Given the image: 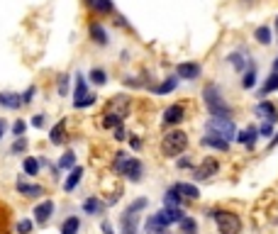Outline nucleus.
I'll use <instances>...</instances> for the list:
<instances>
[{
	"label": "nucleus",
	"instance_id": "1",
	"mask_svg": "<svg viewBox=\"0 0 278 234\" xmlns=\"http://www.w3.org/2000/svg\"><path fill=\"white\" fill-rule=\"evenodd\" d=\"M203 103L212 117H229V115H232V108L227 105L222 90H220V86H215V83H210V86L203 88Z\"/></svg>",
	"mask_w": 278,
	"mask_h": 234
},
{
	"label": "nucleus",
	"instance_id": "2",
	"mask_svg": "<svg viewBox=\"0 0 278 234\" xmlns=\"http://www.w3.org/2000/svg\"><path fill=\"white\" fill-rule=\"evenodd\" d=\"M112 166H115V171H117L120 176H125L127 180H134V183L142 180V173H144L142 161L134 159V156H130V154H125V151H117V154H115Z\"/></svg>",
	"mask_w": 278,
	"mask_h": 234
},
{
	"label": "nucleus",
	"instance_id": "3",
	"mask_svg": "<svg viewBox=\"0 0 278 234\" xmlns=\"http://www.w3.org/2000/svg\"><path fill=\"white\" fill-rule=\"evenodd\" d=\"M210 217L217 222V232L220 234H239L241 232V219H239V215H234L232 210H215Z\"/></svg>",
	"mask_w": 278,
	"mask_h": 234
},
{
	"label": "nucleus",
	"instance_id": "4",
	"mask_svg": "<svg viewBox=\"0 0 278 234\" xmlns=\"http://www.w3.org/2000/svg\"><path fill=\"white\" fill-rule=\"evenodd\" d=\"M185 146H188V134L181 132V129L168 132V134H164V139H161V151H164L166 156H171V159L178 156Z\"/></svg>",
	"mask_w": 278,
	"mask_h": 234
},
{
	"label": "nucleus",
	"instance_id": "5",
	"mask_svg": "<svg viewBox=\"0 0 278 234\" xmlns=\"http://www.w3.org/2000/svg\"><path fill=\"white\" fill-rule=\"evenodd\" d=\"M205 129L210 132V134H217V137H224L227 142L237 134V127H234V122L229 120V117H212V120H207V125H205Z\"/></svg>",
	"mask_w": 278,
	"mask_h": 234
},
{
	"label": "nucleus",
	"instance_id": "6",
	"mask_svg": "<svg viewBox=\"0 0 278 234\" xmlns=\"http://www.w3.org/2000/svg\"><path fill=\"white\" fill-rule=\"evenodd\" d=\"M154 217H156V222H159L161 227H166L168 229L171 224H178V222L185 217V212L181 210V207H168V205H164Z\"/></svg>",
	"mask_w": 278,
	"mask_h": 234
},
{
	"label": "nucleus",
	"instance_id": "7",
	"mask_svg": "<svg viewBox=\"0 0 278 234\" xmlns=\"http://www.w3.org/2000/svg\"><path fill=\"white\" fill-rule=\"evenodd\" d=\"M105 112L120 117V120H125V117L130 115V98H127V95H115L110 103L105 105Z\"/></svg>",
	"mask_w": 278,
	"mask_h": 234
},
{
	"label": "nucleus",
	"instance_id": "8",
	"mask_svg": "<svg viewBox=\"0 0 278 234\" xmlns=\"http://www.w3.org/2000/svg\"><path fill=\"white\" fill-rule=\"evenodd\" d=\"M183 120H185V105L176 103V105H171V108L164 110L161 125H164V127H176V125H181Z\"/></svg>",
	"mask_w": 278,
	"mask_h": 234
},
{
	"label": "nucleus",
	"instance_id": "9",
	"mask_svg": "<svg viewBox=\"0 0 278 234\" xmlns=\"http://www.w3.org/2000/svg\"><path fill=\"white\" fill-rule=\"evenodd\" d=\"M200 73H203V66L198 61H183L176 69V76L183 78V81H195V78H200Z\"/></svg>",
	"mask_w": 278,
	"mask_h": 234
},
{
	"label": "nucleus",
	"instance_id": "10",
	"mask_svg": "<svg viewBox=\"0 0 278 234\" xmlns=\"http://www.w3.org/2000/svg\"><path fill=\"white\" fill-rule=\"evenodd\" d=\"M88 35H91V39L98 44V47H108V44H110L108 30H105L98 20H91V22H88Z\"/></svg>",
	"mask_w": 278,
	"mask_h": 234
},
{
	"label": "nucleus",
	"instance_id": "11",
	"mask_svg": "<svg viewBox=\"0 0 278 234\" xmlns=\"http://www.w3.org/2000/svg\"><path fill=\"white\" fill-rule=\"evenodd\" d=\"M217 171H220V161H217V159H205V161L195 168L193 178L195 180H207V178H212Z\"/></svg>",
	"mask_w": 278,
	"mask_h": 234
},
{
	"label": "nucleus",
	"instance_id": "12",
	"mask_svg": "<svg viewBox=\"0 0 278 234\" xmlns=\"http://www.w3.org/2000/svg\"><path fill=\"white\" fill-rule=\"evenodd\" d=\"M254 112L259 115V117H263L266 122H278V108L273 105V103H268V100H259L256 105H254Z\"/></svg>",
	"mask_w": 278,
	"mask_h": 234
},
{
	"label": "nucleus",
	"instance_id": "13",
	"mask_svg": "<svg viewBox=\"0 0 278 234\" xmlns=\"http://www.w3.org/2000/svg\"><path fill=\"white\" fill-rule=\"evenodd\" d=\"M120 224H122V232L120 234H137V229H139V212L127 207L122 219H120Z\"/></svg>",
	"mask_w": 278,
	"mask_h": 234
},
{
	"label": "nucleus",
	"instance_id": "14",
	"mask_svg": "<svg viewBox=\"0 0 278 234\" xmlns=\"http://www.w3.org/2000/svg\"><path fill=\"white\" fill-rule=\"evenodd\" d=\"M83 5L93 10L95 15H112L115 13V3L112 0H83Z\"/></svg>",
	"mask_w": 278,
	"mask_h": 234
},
{
	"label": "nucleus",
	"instance_id": "15",
	"mask_svg": "<svg viewBox=\"0 0 278 234\" xmlns=\"http://www.w3.org/2000/svg\"><path fill=\"white\" fill-rule=\"evenodd\" d=\"M200 146H210V149H217V151H227L229 149V142L224 139V137H217V134H205L200 137Z\"/></svg>",
	"mask_w": 278,
	"mask_h": 234
},
{
	"label": "nucleus",
	"instance_id": "16",
	"mask_svg": "<svg viewBox=\"0 0 278 234\" xmlns=\"http://www.w3.org/2000/svg\"><path fill=\"white\" fill-rule=\"evenodd\" d=\"M52 212H54V202H52V200L39 202L37 207H35V219H37V224H47L49 217H52Z\"/></svg>",
	"mask_w": 278,
	"mask_h": 234
},
{
	"label": "nucleus",
	"instance_id": "17",
	"mask_svg": "<svg viewBox=\"0 0 278 234\" xmlns=\"http://www.w3.org/2000/svg\"><path fill=\"white\" fill-rule=\"evenodd\" d=\"M18 193L25 195V198H39L44 195V188L39 183H25V180H18Z\"/></svg>",
	"mask_w": 278,
	"mask_h": 234
},
{
	"label": "nucleus",
	"instance_id": "18",
	"mask_svg": "<svg viewBox=\"0 0 278 234\" xmlns=\"http://www.w3.org/2000/svg\"><path fill=\"white\" fill-rule=\"evenodd\" d=\"M0 105L8 110H20L25 103H22V95L18 93H0Z\"/></svg>",
	"mask_w": 278,
	"mask_h": 234
},
{
	"label": "nucleus",
	"instance_id": "19",
	"mask_svg": "<svg viewBox=\"0 0 278 234\" xmlns=\"http://www.w3.org/2000/svg\"><path fill=\"white\" fill-rule=\"evenodd\" d=\"M227 61L234 66V71H237V73H244L246 69H249V64H251V61L246 59L244 52H234V54H229V56H227Z\"/></svg>",
	"mask_w": 278,
	"mask_h": 234
},
{
	"label": "nucleus",
	"instance_id": "20",
	"mask_svg": "<svg viewBox=\"0 0 278 234\" xmlns=\"http://www.w3.org/2000/svg\"><path fill=\"white\" fill-rule=\"evenodd\" d=\"M49 142H52V144H64V142H66V120H61L59 125L52 127V132H49Z\"/></svg>",
	"mask_w": 278,
	"mask_h": 234
},
{
	"label": "nucleus",
	"instance_id": "21",
	"mask_svg": "<svg viewBox=\"0 0 278 234\" xmlns=\"http://www.w3.org/2000/svg\"><path fill=\"white\" fill-rule=\"evenodd\" d=\"M256 137H259V129H256V127H249L246 132H239L234 139H237L239 144H246L249 149H251V146L256 144Z\"/></svg>",
	"mask_w": 278,
	"mask_h": 234
},
{
	"label": "nucleus",
	"instance_id": "22",
	"mask_svg": "<svg viewBox=\"0 0 278 234\" xmlns=\"http://www.w3.org/2000/svg\"><path fill=\"white\" fill-rule=\"evenodd\" d=\"M81 178H83V168H81V166H74V168H71V173H69V178H66V183H64V190H66V193H71L76 185L81 183Z\"/></svg>",
	"mask_w": 278,
	"mask_h": 234
},
{
	"label": "nucleus",
	"instance_id": "23",
	"mask_svg": "<svg viewBox=\"0 0 278 234\" xmlns=\"http://www.w3.org/2000/svg\"><path fill=\"white\" fill-rule=\"evenodd\" d=\"M256 86V64L251 61L249 69L241 73V88H254Z\"/></svg>",
	"mask_w": 278,
	"mask_h": 234
},
{
	"label": "nucleus",
	"instance_id": "24",
	"mask_svg": "<svg viewBox=\"0 0 278 234\" xmlns=\"http://www.w3.org/2000/svg\"><path fill=\"white\" fill-rule=\"evenodd\" d=\"M176 190L181 193V198H185V200H198V188L195 185H190V183H176Z\"/></svg>",
	"mask_w": 278,
	"mask_h": 234
},
{
	"label": "nucleus",
	"instance_id": "25",
	"mask_svg": "<svg viewBox=\"0 0 278 234\" xmlns=\"http://www.w3.org/2000/svg\"><path fill=\"white\" fill-rule=\"evenodd\" d=\"M83 210H86L88 215H103L105 205H103L98 198H88V200H83Z\"/></svg>",
	"mask_w": 278,
	"mask_h": 234
},
{
	"label": "nucleus",
	"instance_id": "26",
	"mask_svg": "<svg viewBox=\"0 0 278 234\" xmlns=\"http://www.w3.org/2000/svg\"><path fill=\"white\" fill-rule=\"evenodd\" d=\"M181 200L183 198H181V193L176 190V185H171V188L166 190V195H164V205H168V207H178Z\"/></svg>",
	"mask_w": 278,
	"mask_h": 234
},
{
	"label": "nucleus",
	"instance_id": "27",
	"mask_svg": "<svg viewBox=\"0 0 278 234\" xmlns=\"http://www.w3.org/2000/svg\"><path fill=\"white\" fill-rule=\"evenodd\" d=\"M176 86H178V78L171 76V78H166L164 83H159V86L154 88V93H156V95H166V93H171V90H176Z\"/></svg>",
	"mask_w": 278,
	"mask_h": 234
},
{
	"label": "nucleus",
	"instance_id": "28",
	"mask_svg": "<svg viewBox=\"0 0 278 234\" xmlns=\"http://www.w3.org/2000/svg\"><path fill=\"white\" fill-rule=\"evenodd\" d=\"M74 95H76L74 103H76V100H83V98L88 95V86H86V78H83L81 73L76 76V93H74Z\"/></svg>",
	"mask_w": 278,
	"mask_h": 234
},
{
	"label": "nucleus",
	"instance_id": "29",
	"mask_svg": "<svg viewBox=\"0 0 278 234\" xmlns=\"http://www.w3.org/2000/svg\"><path fill=\"white\" fill-rule=\"evenodd\" d=\"M78 229H81V219L78 217H69L61 224V234H78Z\"/></svg>",
	"mask_w": 278,
	"mask_h": 234
},
{
	"label": "nucleus",
	"instance_id": "30",
	"mask_svg": "<svg viewBox=\"0 0 278 234\" xmlns=\"http://www.w3.org/2000/svg\"><path fill=\"white\" fill-rule=\"evenodd\" d=\"M254 39L259 42V44H271V30L266 27V25H261V27H256V32H254Z\"/></svg>",
	"mask_w": 278,
	"mask_h": 234
},
{
	"label": "nucleus",
	"instance_id": "31",
	"mask_svg": "<svg viewBox=\"0 0 278 234\" xmlns=\"http://www.w3.org/2000/svg\"><path fill=\"white\" fill-rule=\"evenodd\" d=\"M178 224H181V234H198V222L193 217H183Z\"/></svg>",
	"mask_w": 278,
	"mask_h": 234
},
{
	"label": "nucleus",
	"instance_id": "32",
	"mask_svg": "<svg viewBox=\"0 0 278 234\" xmlns=\"http://www.w3.org/2000/svg\"><path fill=\"white\" fill-rule=\"evenodd\" d=\"M22 168H25L27 176H37L39 173V161L35 159V156H27V159L22 161Z\"/></svg>",
	"mask_w": 278,
	"mask_h": 234
},
{
	"label": "nucleus",
	"instance_id": "33",
	"mask_svg": "<svg viewBox=\"0 0 278 234\" xmlns=\"http://www.w3.org/2000/svg\"><path fill=\"white\" fill-rule=\"evenodd\" d=\"M273 90H278V71H273L271 76H268V81H266V86L261 88L259 98H261V95H268V93H273Z\"/></svg>",
	"mask_w": 278,
	"mask_h": 234
},
{
	"label": "nucleus",
	"instance_id": "34",
	"mask_svg": "<svg viewBox=\"0 0 278 234\" xmlns=\"http://www.w3.org/2000/svg\"><path fill=\"white\" fill-rule=\"evenodd\" d=\"M100 125L105 127V129H115V127L122 125V120H120V117H115V115H108V112H103V120H100Z\"/></svg>",
	"mask_w": 278,
	"mask_h": 234
},
{
	"label": "nucleus",
	"instance_id": "35",
	"mask_svg": "<svg viewBox=\"0 0 278 234\" xmlns=\"http://www.w3.org/2000/svg\"><path fill=\"white\" fill-rule=\"evenodd\" d=\"M88 76H91V81L95 86H105V83H108V73L103 71V69H93Z\"/></svg>",
	"mask_w": 278,
	"mask_h": 234
},
{
	"label": "nucleus",
	"instance_id": "36",
	"mask_svg": "<svg viewBox=\"0 0 278 234\" xmlns=\"http://www.w3.org/2000/svg\"><path fill=\"white\" fill-rule=\"evenodd\" d=\"M74 166H76V154L74 151H66L61 156V161H59V168H74Z\"/></svg>",
	"mask_w": 278,
	"mask_h": 234
},
{
	"label": "nucleus",
	"instance_id": "37",
	"mask_svg": "<svg viewBox=\"0 0 278 234\" xmlns=\"http://www.w3.org/2000/svg\"><path fill=\"white\" fill-rule=\"evenodd\" d=\"M69 93V76H59V95H66Z\"/></svg>",
	"mask_w": 278,
	"mask_h": 234
},
{
	"label": "nucleus",
	"instance_id": "38",
	"mask_svg": "<svg viewBox=\"0 0 278 234\" xmlns=\"http://www.w3.org/2000/svg\"><path fill=\"white\" fill-rule=\"evenodd\" d=\"M32 232V222L30 219H20L18 222V234H30Z\"/></svg>",
	"mask_w": 278,
	"mask_h": 234
},
{
	"label": "nucleus",
	"instance_id": "39",
	"mask_svg": "<svg viewBox=\"0 0 278 234\" xmlns=\"http://www.w3.org/2000/svg\"><path fill=\"white\" fill-rule=\"evenodd\" d=\"M93 103H95V95H91V93H88L83 100H76L74 105H76V108H88V105H93Z\"/></svg>",
	"mask_w": 278,
	"mask_h": 234
},
{
	"label": "nucleus",
	"instance_id": "40",
	"mask_svg": "<svg viewBox=\"0 0 278 234\" xmlns=\"http://www.w3.org/2000/svg\"><path fill=\"white\" fill-rule=\"evenodd\" d=\"M25 149H27V139H25V137L15 139V144H13V154H18V151H25Z\"/></svg>",
	"mask_w": 278,
	"mask_h": 234
},
{
	"label": "nucleus",
	"instance_id": "41",
	"mask_svg": "<svg viewBox=\"0 0 278 234\" xmlns=\"http://www.w3.org/2000/svg\"><path fill=\"white\" fill-rule=\"evenodd\" d=\"M13 132H15V137H25V122L18 120V122L13 125Z\"/></svg>",
	"mask_w": 278,
	"mask_h": 234
},
{
	"label": "nucleus",
	"instance_id": "42",
	"mask_svg": "<svg viewBox=\"0 0 278 234\" xmlns=\"http://www.w3.org/2000/svg\"><path fill=\"white\" fill-rule=\"evenodd\" d=\"M115 139H117V142L127 139V129H122V125H120V127H115Z\"/></svg>",
	"mask_w": 278,
	"mask_h": 234
},
{
	"label": "nucleus",
	"instance_id": "43",
	"mask_svg": "<svg viewBox=\"0 0 278 234\" xmlns=\"http://www.w3.org/2000/svg\"><path fill=\"white\" fill-rule=\"evenodd\" d=\"M271 129H273L271 122H263V125L259 127V134H261V137H268V134H271Z\"/></svg>",
	"mask_w": 278,
	"mask_h": 234
},
{
	"label": "nucleus",
	"instance_id": "44",
	"mask_svg": "<svg viewBox=\"0 0 278 234\" xmlns=\"http://www.w3.org/2000/svg\"><path fill=\"white\" fill-rule=\"evenodd\" d=\"M35 86H30V88H27V93H25V95H22V103H30V100H32V95H35Z\"/></svg>",
	"mask_w": 278,
	"mask_h": 234
},
{
	"label": "nucleus",
	"instance_id": "45",
	"mask_svg": "<svg viewBox=\"0 0 278 234\" xmlns=\"http://www.w3.org/2000/svg\"><path fill=\"white\" fill-rule=\"evenodd\" d=\"M32 127H44V115H35V117H32Z\"/></svg>",
	"mask_w": 278,
	"mask_h": 234
},
{
	"label": "nucleus",
	"instance_id": "46",
	"mask_svg": "<svg viewBox=\"0 0 278 234\" xmlns=\"http://www.w3.org/2000/svg\"><path fill=\"white\" fill-rule=\"evenodd\" d=\"M193 163H190V159H178V168H190Z\"/></svg>",
	"mask_w": 278,
	"mask_h": 234
},
{
	"label": "nucleus",
	"instance_id": "47",
	"mask_svg": "<svg viewBox=\"0 0 278 234\" xmlns=\"http://www.w3.org/2000/svg\"><path fill=\"white\" fill-rule=\"evenodd\" d=\"M103 232H105V234H115V232H112V224L108 222V219L103 222Z\"/></svg>",
	"mask_w": 278,
	"mask_h": 234
},
{
	"label": "nucleus",
	"instance_id": "48",
	"mask_svg": "<svg viewBox=\"0 0 278 234\" xmlns=\"http://www.w3.org/2000/svg\"><path fill=\"white\" fill-rule=\"evenodd\" d=\"M130 142H132V146H134V149H139V146H142V139H137V137H132Z\"/></svg>",
	"mask_w": 278,
	"mask_h": 234
},
{
	"label": "nucleus",
	"instance_id": "49",
	"mask_svg": "<svg viewBox=\"0 0 278 234\" xmlns=\"http://www.w3.org/2000/svg\"><path fill=\"white\" fill-rule=\"evenodd\" d=\"M5 127H8V125H5V120H0V142H3V134H5Z\"/></svg>",
	"mask_w": 278,
	"mask_h": 234
},
{
	"label": "nucleus",
	"instance_id": "50",
	"mask_svg": "<svg viewBox=\"0 0 278 234\" xmlns=\"http://www.w3.org/2000/svg\"><path fill=\"white\" fill-rule=\"evenodd\" d=\"M278 144V134H276V137H273V139H271V144H268V149H273V146H276Z\"/></svg>",
	"mask_w": 278,
	"mask_h": 234
},
{
	"label": "nucleus",
	"instance_id": "51",
	"mask_svg": "<svg viewBox=\"0 0 278 234\" xmlns=\"http://www.w3.org/2000/svg\"><path fill=\"white\" fill-rule=\"evenodd\" d=\"M273 71H278V56H276V61H273Z\"/></svg>",
	"mask_w": 278,
	"mask_h": 234
},
{
	"label": "nucleus",
	"instance_id": "52",
	"mask_svg": "<svg viewBox=\"0 0 278 234\" xmlns=\"http://www.w3.org/2000/svg\"><path fill=\"white\" fill-rule=\"evenodd\" d=\"M276 32H278V18H276Z\"/></svg>",
	"mask_w": 278,
	"mask_h": 234
},
{
	"label": "nucleus",
	"instance_id": "53",
	"mask_svg": "<svg viewBox=\"0 0 278 234\" xmlns=\"http://www.w3.org/2000/svg\"><path fill=\"white\" fill-rule=\"evenodd\" d=\"M246 3H249V0H246Z\"/></svg>",
	"mask_w": 278,
	"mask_h": 234
}]
</instances>
